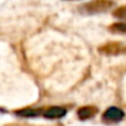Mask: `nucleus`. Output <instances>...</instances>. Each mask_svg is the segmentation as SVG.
<instances>
[{
  "label": "nucleus",
  "instance_id": "f257e3e1",
  "mask_svg": "<svg viewBox=\"0 0 126 126\" xmlns=\"http://www.w3.org/2000/svg\"><path fill=\"white\" fill-rule=\"evenodd\" d=\"M112 6H114V3L111 1V0H92V1L82 5L79 8V10L83 14L93 15V14L105 13L109 9H111Z\"/></svg>",
  "mask_w": 126,
  "mask_h": 126
},
{
  "label": "nucleus",
  "instance_id": "f03ea898",
  "mask_svg": "<svg viewBox=\"0 0 126 126\" xmlns=\"http://www.w3.org/2000/svg\"><path fill=\"white\" fill-rule=\"evenodd\" d=\"M99 52L106 56H117L126 52V45L121 42H109L101 47H99Z\"/></svg>",
  "mask_w": 126,
  "mask_h": 126
},
{
  "label": "nucleus",
  "instance_id": "7ed1b4c3",
  "mask_svg": "<svg viewBox=\"0 0 126 126\" xmlns=\"http://www.w3.org/2000/svg\"><path fill=\"white\" fill-rule=\"evenodd\" d=\"M124 111L117 106H110L103 114V121L105 122H119L124 119Z\"/></svg>",
  "mask_w": 126,
  "mask_h": 126
},
{
  "label": "nucleus",
  "instance_id": "20e7f679",
  "mask_svg": "<svg viewBox=\"0 0 126 126\" xmlns=\"http://www.w3.org/2000/svg\"><path fill=\"white\" fill-rule=\"evenodd\" d=\"M67 114V110L62 106H49L43 111V116L47 119H61Z\"/></svg>",
  "mask_w": 126,
  "mask_h": 126
},
{
  "label": "nucleus",
  "instance_id": "39448f33",
  "mask_svg": "<svg viewBox=\"0 0 126 126\" xmlns=\"http://www.w3.org/2000/svg\"><path fill=\"white\" fill-rule=\"evenodd\" d=\"M98 112V108L92 106V105H87V106H82L78 109V117L80 120H88L92 119L95 114Z\"/></svg>",
  "mask_w": 126,
  "mask_h": 126
},
{
  "label": "nucleus",
  "instance_id": "423d86ee",
  "mask_svg": "<svg viewBox=\"0 0 126 126\" xmlns=\"http://www.w3.org/2000/svg\"><path fill=\"white\" fill-rule=\"evenodd\" d=\"M42 112L41 109H22V110H17L16 111V115L19 116H24V117H33V116H38Z\"/></svg>",
  "mask_w": 126,
  "mask_h": 126
},
{
  "label": "nucleus",
  "instance_id": "0eeeda50",
  "mask_svg": "<svg viewBox=\"0 0 126 126\" xmlns=\"http://www.w3.org/2000/svg\"><path fill=\"white\" fill-rule=\"evenodd\" d=\"M109 30L114 33H126V21L115 22L109 26Z\"/></svg>",
  "mask_w": 126,
  "mask_h": 126
},
{
  "label": "nucleus",
  "instance_id": "6e6552de",
  "mask_svg": "<svg viewBox=\"0 0 126 126\" xmlns=\"http://www.w3.org/2000/svg\"><path fill=\"white\" fill-rule=\"evenodd\" d=\"M112 15H114L116 19H120V20L126 21V5L117 8V9L114 11V14H112Z\"/></svg>",
  "mask_w": 126,
  "mask_h": 126
}]
</instances>
